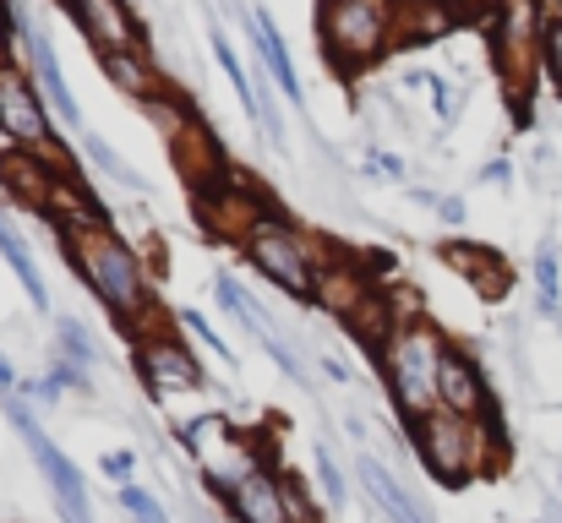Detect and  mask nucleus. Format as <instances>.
<instances>
[{"instance_id":"obj_1","label":"nucleus","mask_w":562,"mask_h":523,"mask_svg":"<svg viewBox=\"0 0 562 523\" xmlns=\"http://www.w3.org/2000/svg\"><path fill=\"white\" fill-rule=\"evenodd\" d=\"M60 240H66L77 273L88 278V289L110 306V317H115L121 328L148 322V311H154L148 268H143V257H137L110 224H104V229H77V235H60Z\"/></svg>"},{"instance_id":"obj_2","label":"nucleus","mask_w":562,"mask_h":523,"mask_svg":"<svg viewBox=\"0 0 562 523\" xmlns=\"http://www.w3.org/2000/svg\"><path fill=\"white\" fill-rule=\"evenodd\" d=\"M398 0H323L317 5V38L339 77H361L393 49Z\"/></svg>"},{"instance_id":"obj_3","label":"nucleus","mask_w":562,"mask_h":523,"mask_svg":"<svg viewBox=\"0 0 562 523\" xmlns=\"http://www.w3.org/2000/svg\"><path fill=\"white\" fill-rule=\"evenodd\" d=\"M442 349L448 339L437 333V322H404L387 349L376 354V371L387 382V398H393V414L404 425H420L431 409H437V365H442Z\"/></svg>"},{"instance_id":"obj_4","label":"nucleus","mask_w":562,"mask_h":523,"mask_svg":"<svg viewBox=\"0 0 562 523\" xmlns=\"http://www.w3.org/2000/svg\"><path fill=\"white\" fill-rule=\"evenodd\" d=\"M415 431V453L420 464L442 480V486H470L475 475L497 469V436L486 420H470V414H448V409H431Z\"/></svg>"},{"instance_id":"obj_5","label":"nucleus","mask_w":562,"mask_h":523,"mask_svg":"<svg viewBox=\"0 0 562 523\" xmlns=\"http://www.w3.org/2000/svg\"><path fill=\"white\" fill-rule=\"evenodd\" d=\"M181 447H187L191 458H196V469H202V480L229 502L251 475H262V469H273L268 464V453L251 442V436H240V431H229L218 414H202V420H191L181 425Z\"/></svg>"},{"instance_id":"obj_6","label":"nucleus","mask_w":562,"mask_h":523,"mask_svg":"<svg viewBox=\"0 0 562 523\" xmlns=\"http://www.w3.org/2000/svg\"><path fill=\"white\" fill-rule=\"evenodd\" d=\"M240 251H246V262H251L262 278H273L279 289H290V295H301V300H317V273H323V262H317V251H312L279 213L262 218Z\"/></svg>"},{"instance_id":"obj_7","label":"nucleus","mask_w":562,"mask_h":523,"mask_svg":"<svg viewBox=\"0 0 562 523\" xmlns=\"http://www.w3.org/2000/svg\"><path fill=\"white\" fill-rule=\"evenodd\" d=\"M0 409H5V420L22 431V442H27V453H33V464H38V475L49 480V491H55V502H60V519L66 523H93V508H88V486H82V469L55 447V436L33 420V409L16 398V393H5L0 398Z\"/></svg>"},{"instance_id":"obj_8","label":"nucleus","mask_w":562,"mask_h":523,"mask_svg":"<svg viewBox=\"0 0 562 523\" xmlns=\"http://www.w3.org/2000/svg\"><path fill=\"white\" fill-rule=\"evenodd\" d=\"M0 137L11 148H27V154H55V132H49V110H44V93L22 77V71H0Z\"/></svg>"},{"instance_id":"obj_9","label":"nucleus","mask_w":562,"mask_h":523,"mask_svg":"<svg viewBox=\"0 0 562 523\" xmlns=\"http://www.w3.org/2000/svg\"><path fill=\"white\" fill-rule=\"evenodd\" d=\"M196 213H202V229H207V235L235 240V246H246L251 229H257L262 218H273V207L235 170H229V180H218L213 191H196Z\"/></svg>"},{"instance_id":"obj_10","label":"nucleus","mask_w":562,"mask_h":523,"mask_svg":"<svg viewBox=\"0 0 562 523\" xmlns=\"http://www.w3.org/2000/svg\"><path fill=\"white\" fill-rule=\"evenodd\" d=\"M536 5L541 0H503L492 16V38H497V71L525 88L530 66L541 60V27H536Z\"/></svg>"},{"instance_id":"obj_11","label":"nucleus","mask_w":562,"mask_h":523,"mask_svg":"<svg viewBox=\"0 0 562 523\" xmlns=\"http://www.w3.org/2000/svg\"><path fill=\"white\" fill-rule=\"evenodd\" d=\"M137 376L154 398H176V393H196L202 387V365L181 339L170 333H143L137 339Z\"/></svg>"},{"instance_id":"obj_12","label":"nucleus","mask_w":562,"mask_h":523,"mask_svg":"<svg viewBox=\"0 0 562 523\" xmlns=\"http://www.w3.org/2000/svg\"><path fill=\"white\" fill-rule=\"evenodd\" d=\"M60 174H77V164H66L60 154H27V148H11V154H0V185H5V191H11L22 207H38V213H49Z\"/></svg>"},{"instance_id":"obj_13","label":"nucleus","mask_w":562,"mask_h":523,"mask_svg":"<svg viewBox=\"0 0 562 523\" xmlns=\"http://www.w3.org/2000/svg\"><path fill=\"white\" fill-rule=\"evenodd\" d=\"M213 295H218V306H224V311H229V317H235V322H240V328H246V333H251L257 344L273 354V365H279L284 376L306 382V365L295 360V349L284 344V333H279V328H273V322H268V317L257 311V300H251V295H246V289H240V284H235L229 273H218V278H213Z\"/></svg>"},{"instance_id":"obj_14","label":"nucleus","mask_w":562,"mask_h":523,"mask_svg":"<svg viewBox=\"0 0 562 523\" xmlns=\"http://www.w3.org/2000/svg\"><path fill=\"white\" fill-rule=\"evenodd\" d=\"M60 5L99 44V55H110V49H143V38H148L143 22H137V11L126 0H60Z\"/></svg>"},{"instance_id":"obj_15","label":"nucleus","mask_w":562,"mask_h":523,"mask_svg":"<svg viewBox=\"0 0 562 523\" xmlns=\"http://www.w3.org/2000/svg\"><path fill=\"white\" fill-rule=\"evenodd\" d=\"M437 409H448V414H470V420H486V409H492L481 365H475L459 344L442 349V365H437Z\"/></svg>"},{"instance_id":"obj_16","label":"nucleus","mask_w":562,"mask_h":523,"mask_svg":"<svg viewBox=\"0 0 562 523\" xmlns=\"http://www.w3.org/2000/svg\"><path fill=\"white\" fill-rule=\"evenodd\" d=\"M22 44H27V60H33V88L44 93V104L60 115V126H66V132H82V110H77V99H71V88H66V71H60V60H55L49 38H44L38 27H22Z\"/></svg>"},{"instance_id":"obj_17","label":"nucleus","mask_w":562,"mask_h":523,"mask_svg":"<svg viewBox=\"0 0 562 523\" xmlns=\"http://www.w3.org/2000/svg\"><path fill=\"white\" fill-rule=\"evenodd\" d=\"M459 16L453 0H398V27H393V49H426L448 33V22Z\"/></svg>"},{"instance_id":"obj_18","label":"nucleus","mask_w":562,"mask_h":523,"mask_svg":"<svg viewBox=\"0 0 562 523\" xmlns=\"http://www.w3.org/2000/svg\"><path fill=\"white\" fill-rule=\"evenodd\" d=\"M229 513H235V523H290V491H284V475H273V469L251 475V480L229 497Z\"/></svg>"},{"instance_id":"obj_19","label":"nucleus","mask_w":562,"mask_h":523,"mask_svg":"<svg viewBox=\"0 0 562 523\" xmlns=\"http://www.w3.org/2000/svg\"><path fill=\"white\" fill-rule=\"evenodd\" d=\"M170 148H176V164H181V174H191L196 191H213L218 180H229V164H224V154H218V143L202 121H191Z\"/></svg>"},{"instance_id":"obj_20","label":"nucleus","mask_w":562,"mask_h":523,"mask_svg":"<svg viewBox=\"0 0 562 523\" xmlns=\"http://www.w3.org/2000/svg\"><path fill=\"white\" fill-rule=\"evenodd\" d=\"M251 38H257V55H262V71L273 77V88H279L290 104H306L301 77H295V60H290V49H284V33L273 27L268 11H251Z\"/></svg>"},{"instance_id":"obj_21","label":"nucleus","mask_w":562,"mask_h":523,"mask_svg":"<svg viewBox=\"0 0 562 523\" xmlns=\"http://www.w3.org/2000/svg\"><path fill=\"white\" fill-rule=\"evenodd\" d=\"M442 257H448V268L453 273H464L470 284H475V295H503L508 289V262L492 251V246H470V240H448L442 246Z\"/></svg>"},{"instance_id":"obj_22","label":"nucleus","mask_w":562,"mask_h":523,"mask_svg":"<svg viewBox=\"0 0 562 523\" xmlns=\"http://www.w3.org/2000/svg\"><path fill=\"white\" fill-rule=\"evenodd\" d=\"M367 295H372V278H367L361 262H323V273H317V306L323 311H334L345 322Z\"/></svg>"},{"instance_id":"obj_23","label":"nucleus","mask_w":562,"mask_h":523,"mask_svg":"<svg viewBox=\"0 0 562 523\" xmlns=\"http://www.w3.org/2000/svg\"><path fill=\"white\" fill-rule=\"evenodd\" d=\"M356 475H361V486L372 491V502L393 523H431V513H426V508H420V502H415L393 475H387V464H376L372 453H361V458H356Z\"/></svg>"},{"instance_id":"obj_24","label":"nucleus","mask_w":562,"mask_h":523,"mask_svg":"<svg viewBox=\"0 0 562 523\" xmlns=\"http://www.w3.org/2000/svg\"><path fill=\"white\" fill-rule=\"evenodd\" d=\"M0 262L16 273V284L27 289V300H33V311H49V284H44V273H38V262H33V246L22 240V229L11 224V213L0 207Z\"/></svg>"},{"instance_id":"obj_25","label":"nucleus","mask_w":562,"mask_h":523,"mask_svg":"<svg viewBox=\"0 0 562 523\" xmlns=\"http://www.w3.org/2000/svg\"><path fill=\"white\" fill-rule=\"evenodd\" d=\"M104 60V71H110V82L121 88V93H132V99H159L165 93V82H159V71H154V60H148V49H110V55H99Z\"/></svg>"},{"instance_id":"obj_26","label":"nucleus","mask_w":562,"mask_h":523,"mask_svg":"<svg viewBox=\"0 0 562 523\" xmlns=\"http://www.w3.org/2000/svg\"><path fill=\"white\" fill-rule=\"evenodd\" d=\"M207 44H213V60H218V71L229 77V88H235V99L246 104V115H257V77H246V66H240V55L229 49V33L213 22L207 27Z\"/></svg>"},{"instance_id":"obj_27","label":"nucleus","mask_w":562,"mask_h":523,"mask_svg":"<svg viewBox=\"0 0 562 523\" xmlns=\"http://www.w3.org/2000/svg\"><path fill=\"white\" fill-rule=\"evenodd\" d=\"M55 349H60L55 360H71V365H82V371H88V365L99 360V344H93V333H88L82 322H71V317H60V322H55Z\"/></svg>"},{"instance_id":"obj_28","label":"nucleus","mask_w":562,"mask_h":523,"mask_svg":"<svg viewBox=\"0 0 562 523\" xmlns=\"http://www.w3.org/2000/svg\"><path fill=\"white\" fill-rule=\"evenodd\" d=\"M143 110L154 115V126H159V132H165L170 143H176V137H181V132H187V126H191V104H181V99H170V93H159V99H148Z\"/></svg>"},{"instance_id":"obj_29","label":"nucleus","mask_w":562,"mask_h":523,"mask_svg":"<svg viewBox=\"0 0 562 523\" xmlns=\"http://www.w3.org/2000/svg\"><path fill=\"white\" fill-rule=\"evenodd\" d=\"M536 289H541V311L558 317L562 311V278H558V251H552V246L536 257Z\"/></svg>"},{"instance_id":"obj_30","label":"nucleus","mask_w":562,"mask_h":523,"mask_svg":"<svg viewBox=\"0 0 562 523\" xmlns=\"http://www.w3.org/2000/svg\"><path fill=\"white\" fill-rule=\"evenodd\" d=\"M82 154H88V164H99V170H104V174H115V180H121L126 191H137V174H132V164H126V159H121V154H115L110 143H99V137H88V143H82Z\"/></svg>"},{"instance_id":"obj_31","label":"nucleus","mask_w":562,"mask_h":523,"mask_svg":"<svg viewBox=\"0 0 562 523\" xmlns=\"http://www.w3.org/2000/svg\"><path fill=\"white\" fill-rule=\"evenodd\" d=\"M312 464H317V486H323L328 508H345V502H350V491H345V475H339L334 453H328V447H317V453H312Z\"/></svg>"},{"instance_id":"obj_32","label":"nucleus","mask_w":562,"mask_h":523,"mask_svg":"<svg viewBox=\"0 0 562 523\" xmlns=\"http://www.w3.org/2000/svg\"><path fill=\"white\" fill-rule=\"evenodd\" d=\"M121 508H126L137 523H170L165 502H159L154 491H143V486H121Z\"/></svg>"},{"instance_id":"obj_33","label":"nucleus","mask_w":562,"mask_h":523,"mask_svg":"<svg viewBox=\"0 0 562 523\" xmlns=\"http://www.w3.org/2000/svg\"><path fill=\"white\" fill-rule=\"evenodd\" d=\"M541 71L558 82V93H562V16L541 22Z\"/></svg>"},{"instance_id":"obj_34","label":"nucleus","mask_w":562,"mask_h":523,"mask_svg":"<svg viewBox=\"0 0 562 523\" xmlns=\"http://www.w3.org/2000/svg\"><path fill=\"white\" fill-rule=\"evenodd\" d=\"M426 88H431V110H437L442 121H453V110H459V93H453V82H448V77H426Z\"/></svg>"},{"instance_id":"obj_35","label":"nucleus","mask_w":562,"mask_h":523,"mask_svg":"<svg viewBox=\"0 0 562 523\" xmlns=\"http://www.w3.org/2000/svg\"><path fill=\"white\" fill-rule=\"evenodd\" d=\"M49 382H55V387H71V393H88V371H82V365H71V360H55Z\"/></svg>"},{"instance_id":"obj_36","label":"nucleus","mask_w":562,"mask_h":523,"mask_svg":"<svg viewBox=\"0 0 562 523\" xmlns=\"http://www.w3.org/2000/svg\"><path fill=\"white\" fill-rule=\"evenodd\" d=\"M284 491H290V523H323L317 513H312V502H306L301 480H290V475H284Z\"/></svg>"},{"instance_id":"obj_37","label":"nucleus","mask_w":562,"mask_h":523,"mask_svg":"<svg viewBox=\"0 0 562 523\" xmlns=\"http://www.w3.org/2000/svg\"><path fill=\"white\" fill-rule=\"evenodd\" d=\"M181 322H187V333H196V339H202V344H207V349H218V354H224V360H229V344H224V339H218V333H213V328H207V322H202V317H196V311H187V317H181Z\"/></svg>"},{"instance_id":"obj_38","label":"nucleus","mask_w":562,"mask_h":523,"mask_svg":"<svg viewBox=\"0 0 562 523\" xmlns=\"http://www.w3.org/2000/svg\"><path fill=\"white\" fill-rule=\"evenodd\" d=\"M22 27V16L16 11H0V71L11 66V33Z\"/></svg>"},{"instance_id":"obj_39","label":"nucleus","mask_w":562,"mask_h":523,"mask_svg":"<svg viewBox=\"0 0 562 523\" xmlns=\"http://www.w3.org/2000/svg\"><path fill=\"white\" fill-rule=\"evenodd\" d=\"M104 475H110V480H126V475H132V453H104ZM126 486H132V480H126Z\"/></svg>"},{"instance_id":"obj_40","label":"nucleus","mask_w":562,"mask_h":523,"mask_svg":"<svg viewBox=\"0 0 562 523\" xmlns=\"http://www.w3.org/2000/svg\"><path fill=\"white\" fill-rule=\"evenodd\" d=\"M442 218H448V224H459V218H464V202H459V196H448V202H442Z\"/></svg>"},{"instance_id":"obj_41","label":"nucleus","mask_w":562,"mask_h":523,"mask_svg":"<svg viewBox=\"0 0 562 523\" xmlns=\"http://www.w3.org/2000/svg\"><path fill=\"white\" fill-rule=\"evenodd\" d=\"M0 387H5V393L16 387V371H11V360H5V354H0Z\"/></svg>"},{"instance_id":"obj_42","label":"nucleus","mask_w":562,"mask_h":523,"mask_svg":"<svg viewBox=\"0 0 562 523\" xmlns=\"http://www.w3.org/2000/svg\"><path fill=\"white\" fill-rule=\"evenodd\" d=\"M558 16H562V0H558Z\"/></svg>"},{"instance_id":"obj_43","label":"nucleus","mask_w":562,"mask_h":523,"mask_svg":"<svg viewBox=\"0 0 562 523\" xmlns=\"http://www.w3.org/2000/svg\"><path fill=\"white\" fill-rule=\"evenodd\" d=\"M0 11H5V0H0Z\"/></svg>"},{"instance_id":"obj_44","label":"nucleus","mask_w":562,"mask_h":523,"mask_svg":"<svg viewBox=\"0 0 562 523\" xmlns=\"http://www.w3.org/2000/svg\"><path fill=\"white\" fill-rule=\"evenodd\" d=\"M558 480H562V475H558Z\"/></svg>"}]
</instances>
